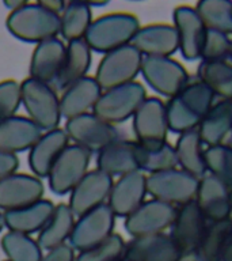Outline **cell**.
I'll use <instances>...</instances> for the list:
<instances>
[{"instance_id": "e575fe53", "label": "cell", "mask_w": 232, "mask_h": 261, "mask_svg": "<svg viewBox=\"0 0 232 261\" xmlns=\"http://www.w3.org/2000/svg\"><path fill=\"white\" fill-rule=\"evenodd\" d=\"M232 230V218L221 222H209L201 244L195 252V261H221L225 242Z\"/></svg>"}, {"instance_id": "8d00e7d4", "label": "cell", "mask_w": 232, "mask_h": 261, "mask_svg": "<svg viewBox=\"0 0 232 261\" xmlns=\"http://www.w3.org/2000/svg\"><path fill=\"white\" fill-rule=\"evenodd\" d=\"M0 245L8 261H41L44 257L37 238L20 232L7 231L2 237Z\"/></svg>"}, {"instance_id": "7402d4cb", "label": "cell", "mask_w": 232, "mask_h": 261, "mask_svg": "<svg viewBox=\"0 0 232 261\" xmlns=\"http://www.w3.org/2000/svg\"><path fill=\"white\" fill-rule=\"evenodd\" d=\"M65 53L67 44L59 37L37 44L30 59L28 77L53 85L63 68Z\"/></svg>"}, {"instance_id": "e0dca14e", "label": "cell", "mask_w": 232, "mask_h": 261, "mask_svg": "<svg viewBox=\"0 0 232 261\" xmlns=\"http://www.w3.org/2000/svg\"><path fill=\"white\" fill-rule=\"evenodd\" d=\"M172 20L179 38V53L186 61L201 60L207 28L194 7L178 6L174 8Z\"/></svg>"}, {"instance_id": "52a82bcc", "label": "cell", "mask_w": 232, "mask_h": 261, "mask_svg": "<svg viewBox=\"0 0 232 261\" xmlns=\"http://www.w3.org/2000/svg\"><path fill=\"white\" fill-rule=\"evenodd\" d=\"M64 130L69 142L91 154H99L106 147L124 139L117 126L103 121L94 113L67 120Z\"/></svg>"}, {"instance_id": "484cf974", "label": "cell", "mask_w": 232, "mask_h": 261, "mask_svg": "<svg viewBox=\"0 0 232 261\" xmlns=\"http://www.w3.org/2000/svg\"><path fill=\"white\" fill-rule=\"evenodd\" d=\"M137 143L136 140L120 139L97 154V169L110 177H122L138 170Z\"/></svg>"}, {"instance_id": "f546056e", "label": "cell", "mask_w": 232, "mask_h": 261, "mask_svg": "<svg viewBox=\"0 0 232 261\" xmlns=\"http://www.w3.org/2000/svg\"><path fill=\"white\" fill-rule=\"evenodd\" d=\"M197 129L205 147L225 143L232 130V101H216Z\"/></svg>"}, {"instance_id": "60d3db41", "label": "cell", "mask_w": 232, "mask_h": 261, "mask_svg": "<svg viewBox=\"0 0 232 261\" xmlns=\"http://www.w3.org/2000/svg\"><path fill=\"white\" fill-rule=\"evenodd\" d=\"M231 38L227 34L207 29L204 40L201 61H225L228 60Z\"/></svg>"}, {"instance_id": "cb8c5ba5", "label": "cell", "mask_w": 232, "mask_h": 261, "mask_svg": "<svg viewBox=\"0 0 232 261\" xmlns=\"http://www.w3.org/2000/svg\"><path fill=\"white\" fill-rule=\"evenodd\" d=\"M102 95L101 86L94 76H85L73 83L61 93V116L65 120L93 113Z\"/></svg>"}, {"instance_id": "44dd1931", "label": "cell", "mask_w": 232, "mask_h": 261, "mask_svg": "<svg viewBox=\"0 0 232 261\" xmlns=\"http://www.w3.org/2000/svg\"><path fill=\"white\" fill-rule=\"evenodd\" d=\"M71 144L64 129L48 130L41 135V138L28 151V167L32 174L44 179L48 178L49 173L60 158V155Z\"/></svg>"}, {"instance_id": "7c38bea8", "label": "cell", "mask_w": 232, "mask_h": 261, "mask_svg": "<svg viewBox=\"0 0 232 261\" xmlns=\"http://www.w3.org/2000/svg\"><path fill=\"white\" fill-rule=\"evenodd\" d=\"M208 223L209 222L194 200L177 207L174 222L170 227V237L183 258L194 257Z\"/></svg>"}, {"instance_id": "3957f363", "label": "cell", "mask_w": 232, "mask_h": 261, "mask_svg": "<svg viewBox=\"0 0 232 261\" xmlns=\"http://www.w3.org/2000/svg\"><path fill=\"white\" fill-rule=\"evenodd\" d=\"M140 28V20L133 14L110 12L93 20L84 41L93 52L106 55L129 45Z\"/></svg>"}, {"instance_id": "8992f818", "label": "cell", "mask_w": 232, "mask_h": 261, "mask_svg": "<svg viewBox=\"0 0 232 261\" xmlns=\"http://www.w3.org/2000/svg\"><path fill=\"white\" fill-rule=\"evenodd\" d=\"M146 87L140 82H132L128 85L102 91L93 113L103 121L117 126L118 124L133 118L134 113L146 101Z\"/></svg>"}, {"instance_id": "2e32d148", "label": "cell", "mask_w": 232, "mask_h": 261, "mask_svg": "<svg viewBox=\"0 0 232 261\" xmlns=\"http://www.w3.org/2000/svg\"><path fill=\"white\" fill-rule=\"evenodd\" d=\"M113 184V177L95 167L94 170H90L84 175V178L73 188V191L69 193V200L67 204L76 218L81 216L85 212L93 211L97 207L107 204Z\"/></svg>"}, {"instance_id": "836d02e7", "label": "cell", "mask_w": 232, "mask_h": 261, "mask_svg": "<svg viewBox=\"0 0 232 261\" xmlns=\"http://www.w3.org/2000/svg\"><path fill=\"white\" fill-rule=\"evenodd\" d=\"M197 77L212 90L216 97L232 101V63L225 61H201L197 68Z\"/></svg>"}, {"instance_id": "74e56055", "label": "cell", "mask_w": 232, "mask_h": 261, "mask_svg": "<svg viewBox=\"0 0 232 261\" xmlns=\"http://www.w3.org/2000/svg\"><path fill=\"white\" fill-rule=\"evenodd\" d=\"M204 156L209 174L232 189V147L228 143L205 147Z\"/></svg>"}, {"instance_id": "f35d334b", "label": "cell", "mask_w": 232, "mask_h": 261, "mask_svg": "<svg viewBox=\"0 0 232 261\" xmlns=\"http://www.w3.org/2000/svg\"><path fill=\"white\" fill-rule=\"evenodd\" d=\"M126 242L120 234L114 232L105 242L95 248L76 253V261H124Z\"/></svg>"}, {"instance_id": "7bdbcfd3", "label": "cell", "mask_w": 232, "mask_h": 261, "mask_svg": "<svg viewBox=\"0 0 232 261\" xmlns=\"http://www.w3.org/2000/svg\"><path fill=\"white\" fill-rule=\"evenodd\" d=\"M41 261H76V252L69 244L44 253Z\"/></svg>"}, {"instance_id": "8fae6325", "label": "cell", "mask_w": 232, "mask_h": 261, "mask_svg": "<svg viewBox=\"0 0 232 261\" xmlns=\"http://www.w3.org/2000/svg\"><path fill=\"white\" fill-rule=\"evenodd\" d=\"M91 155V152L75 144H69L65 148L46 178L53 195L65 196L73 191L90 171Z\"/></svg>"}, {"instance_id": "f1b7e54d", "label": "cell", "mask_w": 232, "mask_h": 261, "mask_svg": "<svg viewBox=\"0 0 232 261\" xmlns=\"http://www.w3.org/2000/svg\"><path fill=\"white\" fill-rule=\"evenodd\" d=\"M76 219V215L73 214L68 204H57L52 218L37 237L41 249L44 252H48L69 244Z\"/></svg>"}, {"instance_id": "b9f144b4", "label": "cell", "mask_w": 232, "mask_h": 261, "mask_svg": "<svg viewBox=\"0 0 232 261\" xmlns=\"http://www.w3.org/2000/svg\"><path fill=\"white\" fill-rule=\"evenodd\" d=\"M19 165L20 161L18 158V155L0 151V181L8 177V175L18 173Z\"/></svg>"}, {"instance_id": "816d5d0a", "label": "cell", "mask_w": 232, "mask_h": 261, "mask_svg": "<svg viewBox=\"0 0 232 261\" xmlns=\"http://www.w3.org/2000/svg\"><path fill=\"white\" fill-rule=\"evenodd\" d=\"M181 261H195V260H194V258H182Z\"/></svg>"}, {"instance_id": "d6a6232c", "label": "cell", "mask_w": 232, "mask_h": 261, "mask_svg": "<svg viewBox=\"0 0 232 261\" xmlns=\"http://www.w3.org/2000/svg\"><path fill=\"white\" fill-rule=\"evenodd\" d=\"M137 143V142H136ZM138 170L148 174L160 173L178 167V158L175 147L168 142L155 146H142L137 143Z\"/></svg>"}, {"instance_id": "83f0119b", "label": "cell", "mask_w": 232, "mask_h": 261, "mask_svg": "<svg viewBox=\"0 0 232 261\" xmlns=\"http://www.w3.org/2000/svg\"><path fill=\"white\" fill-rule=\"evenodd\" d=\"M91 65H93V50L90 49L84 40L67 42L64 64L52 86L57 91H64L71 85L89 76Z\"/></svg>"}, {"instance_id": "5bb4252c", "label": "cell", "mask_w": 232, "mask_h": 261, "mask_svg": "<svg viewBox=\"0 0 232 261\" xmlns=\"http://www.w3.org/2000/svg\"><path fill=\"white\" fill-rule=\"evenodd\" d=\"M177 207L159 200H146L140 207L125 218L124 227L132 238L166 232L174 222Z\"/></svg>"}, {"instance_id": "4316f807", "label": "cell", "mask_w": 232, "mask_h": 261, "mask_svg": "<svg viewBox=\"0 0 232 261\" xmlns=\"http://www.w3.org/2000/svg\"><path fill=\"white\" fill-rule=\"evenodd\" d=\"M56 205L48 199H42L22 210L4 212V226L8 231L33 237L40 234L52 218Z\"/></svg>"}, {"instance_id": "1f68e13d", "label": "cell", "mask_w": 232, "mask_h": 261, "mask_svg": "<svg viewBox=\"0 0 232 261\" xmlns=\"http://www.w3.org/2000/svg\"><path fill=\"white\" fill-rule=\"evenodd\" d=\"M93 20V8L87 2H67L60 15L61 40L65 42L84 40Z\"/></svg>"}, {"instance_id": "5b68a950", "label": "cell", "mask_w": 232, "mask_h": 261, "mask_svg": "<svg viewBox=\"0 0 232 261\" xmlns=\"http://www.w3.org/2000/svg\"><path fill=\"white\" fill-rule=\"evenodd\" d=\"M142 57L130 44L106 53L98 64L94 79L101 86L102 91L136 82L141 71Z\"/></svg>"}, {"instance_id": "681fc988", "label": "cell", "mask_w": 232, "mask_h": 261, "mask_svg": "<svg viewBox=\"0 0 232 261\" xmlns=\"http://www.w3.org/2000/svg\"><path fill=\"white\" fill-rule=\"evenodd\" d=\"M228 60H231V63H232V40H231V44H229V52H228Z\"/></svg>"}, {"instance_id": "603a6c76", "label": "cell", "mask_w": 232, "mask_h": 261, "mask_svg": "<svg viewBox=\"0 0 232 261\" xmlns=\"http://www.w3.org/2000/svg\"><path fill=\"white\" fill-rule=\"evenodd\" d=\"M183 257L170 234L132 238L126 242V261H181Z\"/></svg>"}, {"instance_id": "ee69618b", "label": "cell", "mask_w": 232, "mask_h": 261, "mask_svg": "<svg viewBox=\"0 0 232 261\" xmlns=\"http://www.w3.org/2000/svg\"><path fill=\"white\" fill-rule=\"evenodd\" d=\"M40 3L45 8H48L49 11L54 12L57 15H61V12L64 11L65 6H67V2H63V0H40Z\"/></svg>"}, {"instance_id": "f5cc1de1", "label": "cell", "mask_w": 232, "mask_h": 261, "mask_svg": "<svg viewBox=\"0 0 232 261\" xmlns=\"http://www.w3.org/2000/svg\"><path fill=\"white\" fill-rule=\"evenodd\" d=\"M231 204H232V189H231Z\"/></svg>"}, {"instance_id": "9a60e30c", "label": "cell", "mask_w": 232, "mask_h": 261, "mask_svg": "<svg viewBox=\"0 0 232 261\" xmlns=\"http://www.w3.org/2000/svg\"><path fill=\"white\" fill-rule=\"evenodd\" d=\"M45 196L44 181L27 173H15L0 181V211L22 210Z\"/></svg>"}, {"instance_id": "d4e9b609", "label": "cell", "mask_w": 232, "mask_h": 261, "mask_svg": "<svg viewBox=\"0 0 232 261\" xmlns=\"http://www.w3.org/2000/svg\"><path fill=\"white\" fill-rule=\"evenodd\" d=\"M44 134L27 116H14L0 122V151L18 155L32 150Z\"/></svg>"}, {"instance_id": "4dcf8cb0", "label": "cell", "mask_w": 232, "mask_h": 261, "mask_svg": "<svg viewBox=\"0 0 232 261\" xmlns=\"http://www.w3.org/2000/svg\"><path fill=\"white\" fill-rule=\"evenodd\" d=\"M175 152L178 158V166L183 171L194 175L195 178H204L207 175V165H205V146H204L198 129L187 130L179 135L175 143Z\"/></svg>"}, {"instance_id": "db71d44e", "label": "cell", "mask_w": 232, "mask_h": 261, "mask_svg": "<svg viewBox=\"0 0 232 261\" xmlns=\"http://www.w3.org/2000/svg\"><path fill=\"white\" fill-rule=\"evenodd\" d=\"M4 261H8V260H4Z\"/></svg>"}, {"instance_id": "11a10c76", "label": "cell", "mask_w": 232, "mask_h": 261, "mask_svg": "<svg viewBox=\"0 0 232 261\" xmlns=\"http://www.w3.org/2000/svg\"><path fill=\"white\" fill-rule=\"evenodd\" d=\"M124 261H126V260H124Z\"/></svg>"}, {"instance_id": "30bf717a", "label": "cell", "mask_w": 232, "mask_h": 261, "mask_svg": "<svg viewBox=\"0 0 232 261\" xmlns=\"http://www.w3.org/2000/svg\"><path fill=\"white\" fill-rule=\"evenodd\" d=\"M115 219L107 204L77 216L69 245L76 253L95 248L114 234Z\"/></svg>"}, {"instance_id": "7a4b0ae2", "label": "cell", "mask_w": 232, "mask_h": 261, "mask_svg": "<svg viewBox=\"0 0 232 261\" xmlns=\"http://www.w3.org/2000/svg\"><path fill=\"white\" fill-rule=\"evenodd\" d=\"M6 28L16 40L37 45L60 36V15L40 2H26L23 7L8 14Z\"/></svg>"}, {"instance_id": "bcb514c9", "label": "cell", "mask_w": 232, "mask_h": 261, "mask_svg": "<svg viewBox=\"0 0 232 261\" xmlns=\"http://www.w3.org/2000/svg\"><path fill=\"white\" fill-rule=\"evenodd\" d=\"M221 261H232V230L229 232V236H228L227 242H225V248H224Z\"/></svg>"}, {"instance_id": "d6986e66", "label": "cell", "mask_w": 232, "mask_h": 261, "mask_svg": "<svg viewBox=\"0 0 232 261\" xmlns=\"http://www.w3.org/2000/svg\"><path fill=\"white\" fill-rule=\"evenodd\" d=\"M194 201L208 222H221L232 218L231 189L212 174L199 179Z\"/></svg>"}, {"instance_id": "ac0fdd59", "label": "cell", "mask_w": 232, "mask_h": 261, "mask_svg": "<svg viewBox=\"0 0 232 261\" xmlns=\"http://www.w3.org/2000/svg\"><path fill=\"white\" fill-rule=\"evenodd\" d=\"M147 195V175L133 171L114 181L107 205L117 218L125 219L146 201Z\"/></svg>"}, {"instance_id": "6da1fadb", "label": "cell", "mask_w": 232, "mask_h": 261, "mask_svg": "<svg viewBox=\"0 0 232 261\" xmlns=\"http://www.w3.org/2000/svg\"><path fill=\"white\" fill-rule=\"evenodd\" d=\"M216 95L198 77H191L189 83L166 102L167 122L171 134L182 135L197 129L207 116Z\"/></svg>"}, {"instance_id": "c3c4849f", "label": "cell", "mask_w": 232, "mask_h": 261, "mask_svg": "<svg viewBox=\"0 0 232 261\" xmlns=\"http://www.w3.org/2000/svg\"><path fill=\"white\" fill-rule=\"evenodd\" d=\"M6 226H4V216H3V212L0 211V232L3 231Z\"/></svg>"}, {"instance_id": "ab89813d", "label": "cell", "mask_w": 232, "mask_h": 261, "mask_svg": "<svg viewBox=\"0 0 232 261\" xmlns=\"http://www.w3.org/2000/svg\"><path fill=\"white\" fill-rule=\"evenodd\" d=\"M22 106L20 83L16 81L0 82V122L14 117Z\"/></svg>"}, {"instance_id": "277c9868", "label": "cell", "mask_w": 232, "mask_h": 261, "mask_svg": "<svg viewBox=\"0 0 232 261\" xmlns=\"http://www.w3.org/2000/svg\"><path fill=\"white\" fill-rule=\"evenodd\" d=\"M22 106L27 117L42 132L57 129L63 120L60 95L52 85L27 77L20 83Z\"/></svg>"}, {"instance_id": "f6af8a7d", "label": "cell", "mask_w": 232, "mask_h": 261, "mask_svg": "<svg viewBox=\"0 0 232 261\" xmlns=\"http://www.w3.org/2000/svg\"><path fill=\"white\" fill-rule=\"evenodd\" d=\"M3 4L8 11L14 12L16 10H19L20 7H23L24 4H26V0H4Z\"/></svg>"}, {"instance_id": "4fadbf2b", "label": "cell", "mask_w": 232, "mask_h": 261, "mask_svg": "<svg viewBox=\"0 0 232 261\" xmlns=\"http://www.w3.org/2000/svg\"><path fill=\"white\" fill-rule=\"evenodd\" d=\"M134 138L138 144L155 146L167 142L166 102L158 97H147L132 118Z\"/></svg>"}, {"instance_id": "ffe728a7", "label": "cell", "mask_w": 232, "mask_h": 261, "mask_svg": "<svg viewBox=\"0 0 232 261\" xmlns=\"http://www.w3.org/2000/svg\"><path fill=\"white\" fill-rule=\"evenodd\" d=\"M130 45L144 57H171L179 50L178 33L172 24H147L138 29Z\"/></svg>"}, {"instance_id": "d590c367", "label": "cell", "mask_w": 232, "mask_h": 261, "mask_svg": "<svg viewBox=\"0 0 232 261\" xmlns=\"http://www.w3.org/2000/svg\"><path fill=\"white\" fill-rule=\"evenodd\" d=\"M195 11L204 26L211 30L232 34V2L231 0H201L195 4Z\"/></svg>"}, {"instance_id": "7dc6e473", "label": "cell", "mask_w": 232, "mask_h": 261, "mask_svg": "<svg viewBox=\"0 0 232 261\" xmlns=\"http://www.w3.org/2000/svg\"><path fill=\"white\" fill-rule=\"evenodd\" d=\"M87 3H89V6L91 8H94V7H105V6H107V4H109V2H87Z\"/></svg>"}, {"instance_id": "ba28073f", "label": "cell", "mask_w": 232, "mask_h": 261, "mask_svg": "<svg viewBox=\"0 0 232 261\" xmlns=\"http://www.w3.org/2000/svg\"><path fill=\"white\" fill-rule=\"evenodd\" d=\"M199 179L182 169L154 173L147 175V192L152 199L181 207L195 199Z\"/></svg>"}, {"instance_id": "9c48e42d", "label": "cell", "mask_w": 232, "mask_h": 261, "mask_svg": "<svg viewBox=\"0 0 232 261\" xmlns=\"http://www.w3.org/2000/svg\"><path fill=\"white\" fill-rule=\"evenodd\" d=\"M140 73L155 93L166 98L174 97L191 79L186 68L172 57H142Z\"/></svg>"}, {"instance_id": "f907efd6", "label": "cell", "mask_w": 232, "mask_h": 261, "mask_svg": "<svg viewBox=\"0 0 232 261\" xmlns=\"http://www.w3.org/2000/svg\"><path fill=\"white\" fill-rule=\"evenodd\" d=\"M225 143H228V144L232 147V130H231V135H229V140H228V142H225Z\"/></svg>"}]
</instances>
